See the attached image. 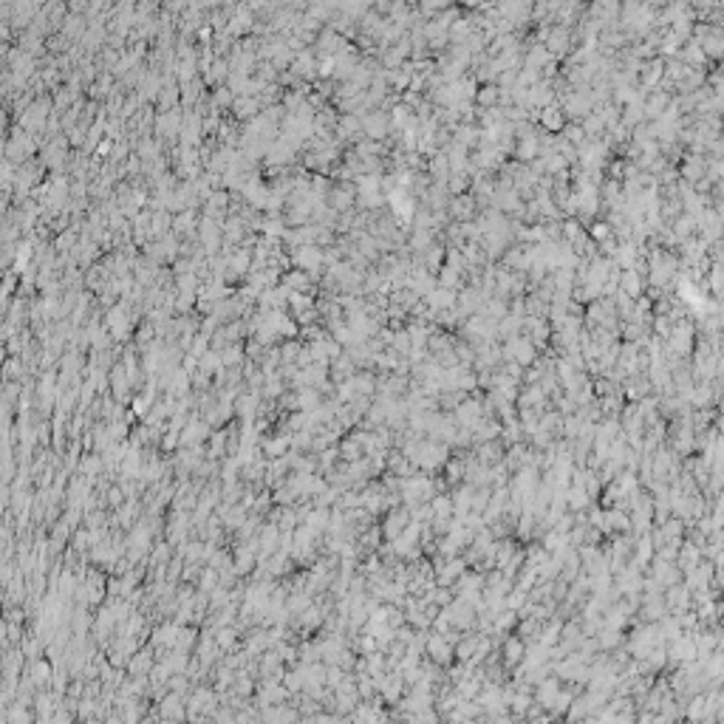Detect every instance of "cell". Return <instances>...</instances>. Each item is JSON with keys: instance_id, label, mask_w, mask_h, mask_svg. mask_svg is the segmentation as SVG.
Returning a JSON list of instances; mask_svg holds the SVG:
<instances>
[{"instance_id": "13", "label": "cell", "mask_w": 724, "mask_h": 724, "mask_svg": "<svg viewBox=\"0 0 724 724\" xmlns=\"http://www.w3.org/2000/svg\"><path fill=\"white\" fill-rule=\"evenodd\" d=\"M620 292L623 294H628L631 300H639L645 292H648V280H645V275L642 272H637V269H620Z\"/></svg>"}, {"instance_id": "10", "label": "cell", "mask_w": 724, "mask_h": 724, "mask_svg": "<svg viewBox=\"0 0 724 724\" xmlns=\"http://www.w3.org/2000/svg\"><path fill=\"white\" fill-rule=\"evenodd\" d=\"M651 394H654V388H651L648 374H634V377H628V380L623 382V397H625V402H631V405H639V402L648 399Z\"/></svg>"}, {"instance_id": "22", "label": "cell", "mask_w": 724, "mask_h": 724, "mask_svg": "<svg viewBox=\"0 0 724 724\" xmlns=\"http://www.w3.org/2000/svg\"><path fill=\"white\" fill-rule=\"evenodd\" d=\"M475 108L478 111H492V108H501V88L498 82H484L475 94Z\"/></svg>"}, {"instance_id": "11", "label": "cell", "mask_w": 724, "mask_h": 724, "mask_svg": "<svg viewBox=\"0 0 724 724\" xmlns=\"http://www.w3.org/2000/svg\"><path fill=\"white\" fill-rule=\"evenodd\" d=\"M230 113H232L235 122L249 125V122H255V119L263 113V105H261L258 96H235V105H232Z\"/></svg>"}, {"instance_id": "31", "label": "cell", "mask_w": 724, "mask_h": 724, "mask_svg": "<svg viewBox=\"0 0 724 724\" xmlns=\"http://www.w3.org/2000/svg\"><path fill=\"white\" fill-rule=\"evenodd\" d=\"M461 575V561H453V563H447V569L442 572V583H450V580H456Z\"/></svg>"}, {"instance_id": "1", "label": "cell", "mask_w": 724, "mask_h": 724, "mask_svg": "<svg viewBox=\"0 0 724 724\" xmlns=\"http://www.w3.org/2000/svg\"><path fill=\"white\" fill-rule=\"evenodd\" d=\"M563 113L569 122H583L586 116L594 113V99H592V88H583V91H575L569 94L563 102H561Z\"/></svg>"}, {"instance_id": "14", "label": "cell", "mask_w": 724, "mask_h": 724, "mask_svg": "<svg viewBox=\"0 0 724 724\" xmlns=\"http://www.w3.org/2000/svg\"><path fill=\"white\" fill-rule=\"evenodd\" d=\"M411 523H413V520H411V509H391V512L385 515L382 535H385L388 540H397V537H399Z\"/></svg>"}, {"instance_id": "24", "label": "cell", "mask_w": 724, "mask_h": 724, "mask_svg": "<svg viewBox=\"0 0 724 724\" xmlns=\"http://www.w3.org/2000/svg\"><path fill=\"white\" fill-rule=\"evenodd\" d=\"M317 408H323V394L314 391V388H303L297 391V411L303 413H314Z\"/></svg>"}, {"instance_id": "30", "label": "cell", "mask_w": 724, "mask_h": 724, "mask_svg": "<svg viewBox=\"0 0 724 724\" xmlns=\"http://www.w3.org/2000/svg\"><path fill=\"white\" fill-rule=\"evenodd\" d=\"M99 467H102V461H99L96 456H85V458H82V473H85V475L94 478V475L99 473Z\"/></svg>"}, {"instance_id": "35", "label": "cell", "mask_w": 724, "mask_h": 724, "mask_svg": "<svg viewBox=\"0 0 724 724\" xmlns=\"http://www.w3.org/2000/svg\"><path fill=\"white\" fill-rule=\"evenodd\" d=\"M49 673H51V670H49V665H46V662H37V665H35V676H37V682H43V676L49 679Z\"/></svg>"}, {"instance_id": "25", "label": "cell", "mask_w": 724, "mask_h": 724, "mask_svg": "<svg viewBox=\"0 0 724 724\" xmlns=\"http://www.w3.org/2000/svg\"><path fill=\"white\" fill-rule=\"evenodd\" d=\"M589 238H592L597 246H603V244L614 241V230H611V224H608L606 218H597V221L589 227Z\"/></svg>"}, {"instance_id": "5", "label": "cell", "mask_w": 724, "mask_h": 724, "mask_svg": "<svg viewBox=\"0 0 724 724\" xmlns=\"http://www.w3.org/2000/svg\"><path fill=\"white\" fill-rule=\"evenodd\" d=\"M696 227H699V232H696V235H699L704 244H710V246H713V244H718V241L724 238V221L718 218V213H716L713 207H707V210L696 218Z\"/></svg>"}, {"instance_id": "26", "label": "cell", "mask_w": 724, "mask_h": 724, "mask_svg": "<svg viewBox=\"0 0 724 724\" xmlns=\"http://www.w3.org/2000/svg\"><path fill=\"white\" fill-rule=\"evenodd\" d=\"M303 342L300 339H283L280 342V356H283V366H297V356L303 354Z\"/></svg>"}, {"instance_id": "16", "label": "cell", "mask_w": 724, "mask_h": 724, "mask_svg": "<svg viewBox=\"0 0 724 724\" xmlns=\"http://www.w3.org/2000/svg\"><path fill=\"white\" fill-rule=\"evenodd\" d=\"M207 439H210V422H201V419L187 422V427L181 430V447H199Z\"/></svg>"}, {"instance_id": "21", "label": "cell", "mask_w": 724, "mask_h": 724, "mask_svg": "<svg viewBox=\"0 0 724 724\" xmlns=\"http://www.w3.org/2000/svg\"><path fill=\"white\" fill-rule=\"evenodd\" d=\"M258 411H261V394H258V391L241 394V397L235 399V413H238L246 425H252V419H255Z\"/></svg>"}, {"instance_id": "17", "label": "cell", "mask_w": 724, "mask_h": 724, "mask_svg": "<svg viewBox=\"0 0 724 724\" xmlns=\"http://www.w3.org/2000/svg\"><path fill=\"white\" fill-rule=\"evenodd\" d=\"M512 158L518 161V164H532V161H537L540 158V136H532V139H520L518 144H515V153H512Z\"/></svg>"}, {"instance_id": "18", "label": "cell", "mask_w": 724, "mask_h": 724, "mask_svg": "<svg viewBox=\"0 0 724 724\" xmlns=\"http://www.w3.org/2000/svg\"><path fill=\"white\" fill-rule=\"evenodd\" d=\"M359 368L354 366V359L348 356V354H342L339 359H334L331 366H328V377H331V382L334 385H339V382H348L354 374H356Z\"/></svg>"}, {"instance_id": "2", "label": "cell", "mask_w": 724, "mask_h": 724, "mask_svg": "<svg viewBox=\"0 0 724 724\" xmlns=\"http://www.w3.org/2000/svg\"><path fill=\"white\" fill-rule=\"evenodd\" d=\"M362 133L366 139L371 142H388L394 136V127H391V113L388 111H371L362 116Z\"/></svg>"}, {"instance_id": "28", "label": "cell", "mask_w": 724, "mask_h": 724, "mask_svg": "<svg viewBox=\"0 0 724 724\" xmlns=\"http://www.w3.org/2000/svg\"><path fill=\"white\" fill-rule=\"evenodd\" d=\"M391 348H394L399 356H405V359L413 354V348H416V345H413V337L408 334V328L397 331V337H394V345H391Z\"/></svg>"}, {"instance_id": "6", "label": "cell", "mask_w": 724, "mask_h": 724, "mask_svg": "<svg viewBox=\"0 0 724 724\" xmlns=\"http://www.w3.org/2000/svg\"><path fill=\"white\" fill-rule=\"evenodd\" d=\"M478 204H475V199L467 193V196H456V199H450V207H447V216H450V221L453 224H467V221H475L478 218Z\"/></svg>"}, {"instance_id": "34", "label": "cell", "mask_w": 724, "mask_h": 724, "mask_svg": "<svg viewBox=\"0 0 724 724\" xmlns=\"http://www.w3.org/2000/svg\"><path fill=\"white\" fill-rule=\"evenodd\" d=\"M133 670H147L150 668V659H147V654H142L139 659H133V665H130Z\"/></svg>"}, {"instance_id": "33", "label": "cell", "mask_w": 724, "mask_h": 724, "mask_svg": "<svg viewBox=\"0 0 724 724\" xmlns=\"http://www.w3.org/2000/svg\"><path fill=\"white\" fill-rule=\"evenodd\" d=\"M447 473H450V481H458V478L464 475V464L456 458V461H450V464H447Z\"/></svg>"}, {"instance_id": "9", "label": "cell", "mask_w": 724, "mask_h": 724, "mask_svg": "<svg viewBox=\"0 0 724 724\" xmlns=\"http://www.w3.org/2000/svg\"><path fill=\"white\" fill-rule=\"evenodd\" d=\"M662 82H665V60H662V57H654V60L642 63V68H639V88L651 94V91H656Z\"/></svg>"}, {"instance_id": "12", "label": "cell", "mask_w": 724, "mask_h": 724, "mask_svg": "<svg viewBox=\"0 0 724 724\" xmlns=\"http://www.w3.org/2000/svg\"><path fill=\"white\" fill-rule=\"evenodd\" d=\"M670 102H673V94H668L665 88L651 91V94L645 96V122H656V119H662V113L670 108Z\"/></svg>"}, {"instance_id": "7", "label": "cell", "mask_w": 724, "mask_h": 724, "mask_svg": "<svg viewBox=\"0 0 724 724\" xmlns=\"http://www.w3.org/2000/svg\"><path fill=\"white\" fill-rule=\"evenodd\" d=\"M537 125H540V130H543V133L561 136V133L566 130L569 119H566V113H563V108H561V105H549V108L537 111Z\"/></svg>"}, {"instance_id": "15", "label": "cell", "mask_w": 724, "mask_h": 724, "mask_svg": "<svg viewBox=\"0 0 724 724\" xmlns=\"http://www.w3.org/2000/svg\"><path fill=\"white\" fill-rule=\"evenodd\" d=\"M710 29H713V26H710ZM701 51H704V57H707L710 65L724 63V32H721V29H713V32L701 40Z\"/></svg>"}, {"instance_id": "8", "label": "cell", "mask_w": 724, "mask_h": 724, "mask_svg": "<svg viewBox=\"0 0 724 724\" xmlns=\"http://www.w3.org/2000/svg\"><path fill=\"white\" fill-rule=\"evenodd\" d=\"M704 175H707V156H693V153H687V156L682 158V164H679V178L685 181V185L696 187Z\"/></svg>"}, {"instance_id": "29", "label": "cell", "mask_w": 724, "mask_h": 724, "mask_svg": "<svg viewBox=\"0 0 724 724\" xmlns=\"http://www.w3.org/2000/svg\"><path fill=\"white\" fill-rule=\"evenodd\" d=\"M583 232H586V227H583L578 218H563V241H566V244L578 241Z\"/></svg>"}, {"instance_id": "27", "label": "cell", "mask_w": 724, "mask_h": 724, "mask_svg": "<svg viewBox=\"0 0 724 724\" xmlns=\"http://www.w3.org/2000/svg\"><path fill=\"white\" fill-rule=\"evenodd\" d=\"M561 136H563L569 144H575V147H583V144L589 142V136H586V130H583V125H580V122H569V125H566V130H563Z\"/></svg>"}, {"instance_id": "19", "label": "cell", "mask_w": 724, "mask_h": 724, "mask_svg": "<svg viewBox=\"0 0 724 724\" xmlns=\"http://www.w3.org/2000/svg\"><path fill=\"white\" fill-rule=\"evenodd\" d=\"M679 60H682L685 65H690V68H704V71H710V68H713V65L707 63L704 51H701V43H696V40H690V43H685V46H682Z\"/></svg>"}, {"instance_id": "32", "label": "cell", "mask_w": 724, "mask_h": 724, "mask_svg": "<svg viewBox=\"0 0 724 724\" xmlns=\"http://www.w3.org/2000/svg\"><path fill=\"white\" fill-rule=\"evenodd\" d=\"M710 261L713 263H718V266H724V238L718 241V244H713L710 246Z\"/></svg>"}, {"instance_id": "4", "label": "cell", "mask_w": 724, "mask_h": 724, "mask_svg": "<svg viewBox=\"0 0 724 724\" xmlns=\"http://www.w3.org/2000/svg\"><path fill=\"white\" fill-rule=\"evenodd\" d=\"M575 29H566V26H552V35H549V40H547V49H549V54L555 57V60H566L572 51H575Z\"/></svg>"}, {"instance_id": "20", "label": "cell", "mask_w": 724, "mask_h": 724, "mask_svg": "<svg viewBox=\"0 0 724 724\" xmlns=\"http://www.w3.org/2000/svg\"><path fill=\"white\" fill-rule=\"evenodd\" d=\"M425 303L433 308V311H453L456 306H458V292H453V289H436L433 294H427L425 297Z\"/></svg>"}, {"instance_id": "23", "label": "cell", "mask_w": 724, "mask_h": 724, "mask_svg": "<svg viewBox=\"0 0 724 724\" xmlns=\"http://www.w3.org/2000/svg\"><path fill=\"white\" fill-rule=\"evenodd\" d=\"M210 105H213V111H221V113L232 111V105H235V94H232V88H230V85H218V88H213V91H210Z\"/></svg>"}, {"instance_id": "3", "label": "cell", "mask_w": 724, "mask_h": 724, "mask_svg": "<svg viewBox=\"0 0 724 724\" xmlns=\"http://www.w3.org/2000/svg\"><path fill=\"white\" fill-rule=\"evenodd\" d=\"M523 334L537 345L540 354L549 351V342H552V323L547 317H526L523 320Z\"/></svg>"}, {"instance_id": "36", "label": "cell", "mask_w": 724, "mask_h": 724, "mask_svg": "<svg viewBox=\"0 0 724 724\" xmlns=\"http://www.w3.org/2000/svg\"><path fill=\"white\" fill-rule=\"evenodd\" d=\"M713 210H716V213H718V218L724 221V201H716V204H713Z\"/></svg>"}]
</instances>
